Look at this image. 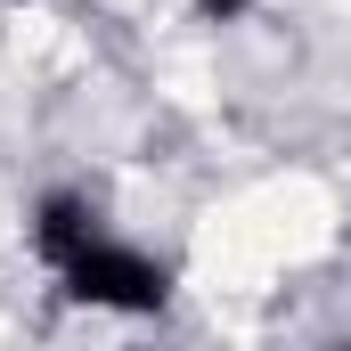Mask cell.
Returning a JSON list of instances; mask_svg holds the SVG:
<instances>
[{
    "instance_id": "obj_4",
    "label": "cell",
    "mask_w": 351,
    "mask_h": 351,
    "mask_svg": "<svg viewBox=\"0 0 351 351\" xmlns=\"http://www.w3.org/2000/svg\"><path fill=\"white\" fill-rule=\"evenodd\" d=\"M319 351H351V335H343V343H319Z\"/></svg>"
},
{
    "instance_id": "obj_1",
    "label": "cell",
    "mask_w": 351,
    "mask_h": 351,
    "mask_svg": "<svg viewBox=\"0 0 351 351\" xmlns=\"http://www.w3.org/2000/svg\"><path fill=\"white\" fill-rule=\"evenodd\" d=\"M58 286L82 311H114V319H164L172 311V269L156 254H139V245H123V237H106V229L58 269Z\"/></svg>"
},
{
    "instance_id": "obj_2",
    "label": "cell",
    "mask_w": 351,
    "mask_h": 351,
    "mask_svg": "<svg viewBox=\"0 0 351 351\" xmlns=\"http://www.w3.org/2000/svg\"><path fill=\"white\" fill-rule=\"evenodd\" d=\"M90 237H98V213H90L74 188H49V196L33 204V254H41L49 269H66Z\"/></svg>"
},
{
    "instance_id": "obj_3",
    "label": "cell",
    "mask_w": 351,
    "mask_h": 351,
    "mask_svg": "<svg viewBox=\"0 0 351 351\" xmlns=\"http://www.w3.org/2000/svg\"><path fill=\"white\" fill-rule=\"evenodd\" d=\"M254 0H196V25H237Z\"/></svg>"
}]
</instances>
